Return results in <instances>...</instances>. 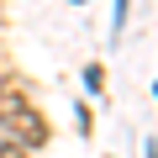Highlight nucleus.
<instances>
[{"label": "nucleus", "instance_id": "obj_2", "mask_svg": "<svg viewBox=\"0 0 158 158\" xmlns=\"http://www.w3.org/2000/svg\"><path fill=\"white\" fill-rule=\"evenodd\" d=\"M0 158H27V148L21 142H0Z\"/></svg>", "mask_w": 158, "mask_h": 158}, {"label": "nucleus", "instance_id": "obj_1", "mask_svg": "<svg viewBox=\"0 0 158 158\" xmlns=\"http://www.w3.org/2000/svg\"><path fill=\"white\" fill-rule=\"evenodd\" d=\"M0 121H6V127L21 137V148H37V142H48V121H42L32 106H21V100H11L6 111H0Z\"/></svg>", "mask_w": 158, "mask_h": 158}]
</instances>
